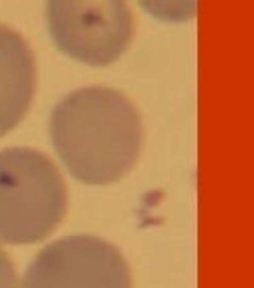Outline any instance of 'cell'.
Wrapping results in <instances>:
<instances>
[{"label":"cell","mask_w":254,"mask_h":288,"mask_svg":"<svg viewBox=\"0 0 254 288\" xmlns=\"http://www.w3.org/2000/svg\"><path fill=\"white\" fill-rule=\"evenodd\" d=\"M0 288H19L15 267L3 248H0Z\"/></svg>","instance_id":"8992f818"},{"label":"cell","mask_w":254,"mask_h":288,"mask_svg":"<svg viewBox=\"0 0 254 288\" xmlns=\"http://www.w3.org/2000/svg\"><path fill=\"white\" fill-rule=\"evenodd\" d=\"M36 59L19 32L0 23V137L28 114L36 93Z\"/></svg>","instance_id":"5b68a950"},{"label":"cell","mask_w":254,"mask_h":288,"mask_svg":"<svg viewBox=\"0 0 254 288\" xmlns=\"http://www.w3.org/2000/svg\"><path fill=\"white\" fill-rule=\"evenodd\" d=\"M50 139L68 171L88 185L122 179L139 160L143 124L133 101L107 86H84L50 114Z\"/></svg>","instance_id":"6da1fadb"},{"label":"cell","mask_w":254,"mask_h":288,"mask_svg":"<svg viewBox=\"0 0 254 288\" xmlns=\"http://www.w3.org/2000/svg\"><path fill=\"white\" fill-rule=\"evenodd\" d=\"M55 46L86 65H109L131 44L133 17L126 0H46Z\"/></svg>","instance_id":"3957f363"},{"label":"cell","mask_w":254,"mask_h":288,"mask_svg":"<svg viewBox=\"0 0 254 288\" xmlns=\"http://www.w3.org/2000/svg\"><path fill=\"white\" fill-rule=\"evenodd\" d=\"M68 208L59 168L42 152H0V242L36 244L53 233Z\"/></svg>","instance_id":"7a4b0ae2"},{"label":"cell","mask_w":254,"mask_h":288,"mask_svg":"<svg viewBox=\"0 0 254 288\" xmlns=\"http://www.w3.org/2000/svg\"><path fill=\"white\" fill-rule=\"evenodd\" d=\"M21 288H133V278L116 246L95 235H70L34 257Z\"/></svg>","instance_id":"277c9868"}]
</instances>
